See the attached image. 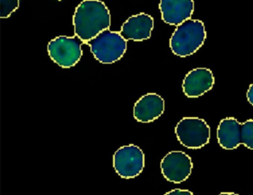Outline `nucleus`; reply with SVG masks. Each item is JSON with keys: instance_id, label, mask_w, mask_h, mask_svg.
Segmentation results:
<instances>
[{"instance_id": "1", "label": "nucleus", "mask_w": 253, "mask_h": 195, "mask_svg": "<svg viewBox=\"0 0 253 195\" xmlns=\"http://www.w3.org/2000/svg\"><path fill=\"white\" fill-rule=\"evenodd\" d=\"M75 34L84 43L109 30L111 14L104 2L99 0H84L78 5L73 16Z\"/></svg>"}, {"instance_id": "2", "label": "nucleus", "mask_w": 253, "mask_h": 195, "mask_svg": "<svg viewBox=\"0 0 253 195\" xmlns=\"http://www.w3.org/2000/svg\"><path fill=\"white\" fill-rule=\"evenodd\" d=\"M206 39L204 23L199 20H189L177 26L170 38L169 46L176 56L189 57L204 45Z\"/></svg>"}, {"instance_id": "3", "label": "nucleus", "mask_w": 253, "mask_h": 195, "mask_svg": "<svg viewBox=\"0 0 253 195\" xmlns=\"http://www.w3.org/2000/svg\"><path fill=\"white\" fill-rule=\"evenodd\" d=\"M94 58L103 64H113L121 60L127 49V41L118 32L106 30L86 42Z\"/></svg>"}, {"instance_id": "4", "label": "nucleus", "mask_w": 253, "mask_h": 195, "mask_svg": "<svg viewBox=\"0 0 253 195\" xmlns=\"http://www.w3.org/2000/svg\"><path fill=\"white\" fill-rule=\"evenodd\" d=\"M180 144L189 149H199L208 144L211 130L207 122L199 117H183L175 127Z\"/></svg>"}, {"instance_id": "5", "label": "nucleus", "mask_w": 253, "mask_h": 195, "mask_svg": "<svg viewBox=\"0 0 253 195\" xmlns=\"http://www.w3.org/2000/svg\"><path fill=\"white\" fill-rule=\"evenodd\" d=\"M82 43L76 36H59L48 44L50 58L63 69H69L78 64L83 56Z\"/></svg>"}, {"instance_id": "6", "label": "nucleus", "mask_w": 253, "mask_h": 195, "mask_svg": "<svg viewBox=\"0 0 253 195\" xmlns=\"http://www.w3.org/2000/svg\"><path fill=\"white\" fill-rule=\"evenodd\" d=\"M144 165V154L135 145L122 146L116 151L113 156L114 168L122 178L137 177L143 171Z\"/></svg>"}, {"instance_id": "7", "label": "nucleus", "mask_w": 253, "mask_h": 195, "mask_svg": "<svg viewBox=\"0 0 253 195\" xmlns=\"http://www.w3.org/2000/svg\"><path fill=\"white\" fill-rule=\"evenodd\" d=\"M161 168L164 178L171 183L178 184L189 178L192 174L193 162L187 154L180 151H174L163 158Z\"/></svg>"}, {"instance_id": "8", "label": "nucleus", "mask_w": 253, "mask_h": 195, "mask_svg": "<svg viewBox=\"0 0 253 195\" xmlns=\"http://www.w3.org/2000/svg\"><path fill=\"white\" fill-rule=\"evenodd\" d=\"M212 72L207 68H198L190 71L183 81V91L189 98H197L204 95L214 86Z\"/></svg>"}, {"instance_id": "9", "label": "nucleus", "mask_w": 253, "mask_h": 195, "mask_svg": "<svg viewBox=\"0 0 253 195\" xmlns=\"http://www.w3.org/2000/svg\"><path fill=\"white\" fill-rule=\"evenodd\" d=\"M163 21L179 26L191 20L194 12L192 0H162L159 4Z\"/></svg>"}, {"instance_id": "10", "label": "nucleus", "mask_w": 253, "mask_h": 195, "mask_svg": "<svg viewBox=\"0 0 253 195\" xmlns=\"http://www.w3.org/2000/svg\"><path fill=\"white\" fill-rule=\"evenodd\" d=\"M154 29V19L145 13L131 16L121 27V36L126 40L141 42L151 38Z\"/></svg>"}, {"instance_id": "11", "label": "nucleus", "mask_w": 253, "mask_h": 195, "mask_svg": "<svg viewBox=\"0 0 253 195\" xmlns=\"http://www.w3.org/2000/svg\"><path fill=\"white\" fill-rule=\"evenodd\" d=\"M165 102L164 99L155 93H149L140 97L134 104V117L143 123L153 122L164 114Z\"/></svg>"}, {"instance_id": "12", "label": "nucleus", "mask_w": 253, "mask_h": 195, "mask_svg": "<svg viewBox=\"0 0 253 195\" xmlns=\"http://www.w3.org/2000/svg\"><path fill=\"white\" fill-rule=\"evenodd\" d=\"M217 142L220 147L233 150L241 144V123L235 117L220 120L217 129Z\"/></svg>"}, {"instance_id": "13", "label": "nucleus", "mask_w": 253, "mask_h": 195, "mask_svg": "<svg viewBox=\"0 0 253 195\" xmlns=\"http://www.w3.org/2000/svg\"><path fill=\"white\" fill-rule=\"evenodd\" d=\"M241 144L253 150V119L241 123Z\"/></svg>"}, {"instance_id": "14", "label": "nucleus", "mask_w": 253, "mask_h": 195, "mask_svg": "<svg viewBox=\"0 0 253 195\" xmlns=\"http://www.w3.org/2000/svg\"><path fill=\"white\" fill-rule=\"evenodd\" d=\"M20 6L18 0H1L0 1V17L1 18H8L17 11Z\"/></svg>"}, {"instance_id": "15", "label": "nucleus", "mask_w": 253, "mask_h": 195, "mask_svg": "<svg viewBox=\"0 0 253 195\" xmlns=\"http://www.w3.org/2000/svg\"><path fill=\"white\" fill-rule=\"evenodd\" d=\"M164 195H194L190 191L186 189H176L167 192Z\"/></svg>"}, {"instance_id": "16", "label": "nucleus", "mask_w": 253, "mask_h": 195, "mask_svg": "<svg viewBox=\"0 0 253 195\" xmlns=\"http://www.w3.org/2000/svg\"><path fill=\"white\" fill-rule=\"evenodd\" d=\"M247 98L249 103L253 106V84H251L250 87H249V89L247 93Z\"/></svg>"}, {"instance_id": "17", "label": "nucleus", "mask_w": 253, "mask_h": 195, "mask_svg": "<svg viewBox=\"0 0 253 195\" xmlns=\"http://www.w3.org/2000/svg\"><path fill=\"white\" fill-rule=\"evenodd\" d=\"M218 195H239L238 194L233 193V192H222Z\"/></svg>"}]
</instances>
